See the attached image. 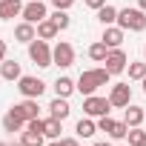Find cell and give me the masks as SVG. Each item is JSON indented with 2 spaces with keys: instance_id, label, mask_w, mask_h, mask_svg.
<instances>
[{
  "instance_id": "cell-4",
  "label": "cell",
  "mask_w": 146,
  "mask_h": 146,
  "mask_svg": "<svg viewBox=\"0 0 146 146\" xmlns=\"http://www.w3.org/2000/svg\"><path fill=\"white\" fill-rule=\"evenodd\" d=\"M109 109H112V100H109V98H98V95L83 98V112H86L89 117H106Z\"/></svg>"
},
{
  "instance_id": "cell-1",
  "label": "cell",
  "mask_w": 146,
  "mask_h": 146,
  "mask_svg": "<svg viewBox=\"0 0 146 146\" xmlns=\"http://www.w3.org/2000/svg\"><path fill=\"white\" fill-rule=\"evenodd\" d=\"M109 78H112V72L103 66V69H89V72H80V78H78V92L83 95V98H89V95H95L100 86H106L109 83Z\"/></svg>"
},
{
  "instance_id": "cell-12",
  "label": "cell",
  "mask_w": 146,
  "mask_h": 146,
  "mask_svg": "<svg viewBox=\"0 0 146 146\" xmlns=\"http://www.w3.org/2000/svg\"><path fill=\"white\" fill-rule=\"evenodd\" d=\"M109 49H120L123 43V29L120 26H103V37H100Z\"/></svg>"
},
{
  "instance_id": "cell-17",
  "label": "cell",
  "mask_w": 146,
  "mask_h": 146,
  "mask_svg": "<svg viewBox=\"0 0 146 146\" xmlns=\"http://www.w3.org/2000/svg\"><path fill=\"white\" fill-rule=\"evenodd\" d=\"M3 129H6V132H20V129H26V120H23L15 109H9V112L3 115Z\"/></svg>"
},
{
  "instance_id": "cell-19",
  "label": "cell",
  "mask_w": 146,
  "mask_h": 146,
  "mask_svg": "<svg viewBox=\"0 0 146 146\" xmlns=\"http://www.w3.org/2000/svg\"><path fill=\"white\" fill-rule=\"evenodd\" d=\"M75 132H78V137H92L95 132H98V123L86 115V117H80L78 120V126H75Z\"/></svg>"
},
{
  "instance_id": "cell-35",
  "label": "cell",
  "mask_w": 146,
  "mask_h": 146,
  "mask_svg": "<svg viewBox=\"0 0 146 146\" xmlns=\"http://www.w3.org/2000/svg\"><path fill=\"white\" fill-rule=\"evenodd\" d=\"M95 146H109V143H95Z\"/></svg>"
},
{
  "instance_id": "cell-13",
  "label": "cell",
  "mask_w": 146,
  "mask_h": 146,
  "mask_svg": "<svg viewBox=\"0 0 146 146\" xmlns=\"http://www.w3.org/2000/svg\"><path fill=\"white\" fill-rule=\"evenodd\" d=\"M23 15V3L20 0H0V20H12Z\"/></svg>"
},
{
  "instance_id": "cell-3",
  "label": "cell",
  "mask_w": 146,
  "mask_h": 146,
  "mask_svg": "<svg viewBox=\"0 0 146 146\" xmlns=\"http://www.w3.org/2000/svg\"><path fill=\"white\" fill-rule=\"evenodd\" d=\"M29 57H32L40 69L54 66V60H52V49H49V43H46L43 37H35V40L29 43Z\"/></svg>"
},
{
  "instance_id": "cell-37",
  "label": "cell",
  "mask_w": 146,
  "mask_h": 146,
  "mask_svg": "<svg viewBox=\"0 0 146 146\" xmlns=\"http://www.w3.org/2000/svg\"><path fill=\"white\" fill-rule=\"evenodd\" d=\"M12 146H23V143H12Z\"/></svg>"
},
{
  "instance_id": "cell-36",
  "label": "cell",
  "mask_w": 146,
  "mask_h": 146,
  "mask_svg": "<svg viewBox=\"0 0 146 146\" xmlns=\"http://www.w3.org/2000/svg\"><path fill=\"white\" fill-rule=\"evenodd\" d=\"M143 92H146V78H143Z\"/></svg>"
},
{
  "instance_id": "cell-31",
  "label": "cell",
  "mask_w": 146,
  "mask_h": 146,
  "mask_svg": "<svg viewBox=\"0 0 146 146\" xmlns=\"http://www.w3.org/2000/svg\"><path fill=\"white\" fill-rule=\"evenodd\" d=\"M60 146H78V140H75V137H63Z\"/></svg>"
},
{
  "instance_id": "cell-5",
  "label": "cell",
  "mask_w": 146,
  "mask_h": 146,
  "mask_svg": "<svg viewBox=\"0 0 146 146\" xmlns=\"http://www.w3.org/2000/svg\"><path fill=\"white\" fill-rule=\"evenodd\" d=\"M52 60H54V66H60V69H69L72 63H75V49H72V43L60 40V43L52 49Z\"/></svg>"
},
{
  "instance_id": "cell-29",
  "label": "cell",
  "mask_w": 146,
  "mask_h": 146,
  "mask_svg": "<svg viewBox=\"0 0 146 146\" xmlns=\"http://www.w3.org/2000/svg\"><path fill=\"white\" fill-rule=\"evenodd\" d=\"M72 3H75V0H52V6H54V9H69Z\"/></svg>"
},
{
  "instance_id": "cell-28",
  "label": "cell",
  "mask_w": 146,
  "mask_h": 146,
  "mask_svg": "<svg viewBox=\"0 0 146 146\" xmlns=\"http://www.w3.org/2000/svg\"><path fill=\"white\" fill-rule=\"evenodd\" d=\"M49 17H52L60 29H69V23H72V17L66 15V9H54V15H49Z\"/></svg>"
},
{
  "instance_id": "cell-25",
  "label": "cell",
  "mask_w": 146,
  "mask_h": 146,
  "mask_svg": "<svg viewBox=\"0 0 146 146\" xmlns=\"http://www.w3.org/2000/svg\"><path fill=\"white\" fill-rule=\"evenodd\" d=\"M43 137H46V135L26 129V132H23V137H20V143H23V146H43Z\"/></svg>"
},
{
  "instance_id": "cell-11",
  "label": "cell",
  "mask_w": 146,
  "mask_h": 146,
  "mask_svg": "<svg viewBox=\"0 0 146 146\" xmlns=\"http://www.w3.org/2000/svg\"><path fill=\"white\" fill-rule=\"evenodd\" d=\"M35 37H37V26H35V23H26V20H23V23L15 26V40H17V43H32Z\"/></svg>"
},
{
  "instance_id": "cell-2",
  "label": "cell",
  "mask_w": 146,
  "mask_h": 146,
  "mask_svg": "<svg viewBox=\"0 0 146 146\" xmlns=\"http://www.w3.org/2000/svg\"><path fill=\"white\" fill-rule=\"evenodd\" d=\"M117 26L123 32H143L146 29V12L137 9H117Z\"/></svg>"
},
{
  "instance_id": "cell-24",
  "label": "cell",
  "mask_w": 146,
  "mask_h": 146,
  "mask_svg": "<svg viewBox=\"0 0 146 146\" xmlns=\"http://www.w3.org/2000/svg\"><path fill=\"white\" fill-rule=\"evenodd\" d=\"M106 54H109V46H106L103 40H98V43H92V46H89V57H92V60H100V63H103V60H106Z\"/></svg>"
},
{
  "instance_id": "cell-20",
  "label": "cell",
  "mask_w": 146,
  "mask_h": 146,
  "mask_svg": "<svg viewBox=\"0 0 146 146\" xmlns=\"http://www.w3.org/2000/svg\"><path fill=\"white\" fill-rule=\"evenodd\" d=\"M75 89H78V83L72 80V78H57V80H54V92H57V98H69Z\"/></svg>"
},
{
  "instance_id": "cell-7",
  "label": "cell",
  "mask_w": 146,
  "mask_h": 146,
  "mask_svg": "<svg viewBox=\"0 0 146 146\" xmlns=\"http://www.w3.org/2000/svg\"><path fill=\"white\" fill-rule=\"evenodd\" d=\"M49 17V12H46V3H43V0H32V3H26L23 6V20L26 23H40V20H46Z\"/></svg>"
},
{
  "instance_id": "cell-23",
  "label": "cell",
  "mask_w": 146,
  "mask_h": 146,
  "mask_svg": "<svg viewBox=\"0 0 146 146\" xmlns=\"http://www.w3.org/2000/svg\"><path fill=\"white\" fill-rule=\"evenodd\" d=\"M126 69H129V80H143L146 78V60H135Z\"/></svg>"
},
{
  "instance_id": "cell-38",
  "label": "cell",
  "mask_w": 146,
  "mask_h": 146,
  "mask_svg": "<svg viewBox=\"0 0 146 146\" xmlns=\"http://www.w3.org/2000/svg\"><path fill=\"white\" fill-rule=\"evenodd\" d=\"M143 54H146V46H143Z\"/></svg>"
},
{
  "instance_id": "cell-27",
  "label": "cell",
  "mask_w": 146,
  "mask_h": 146,
  "mask_svg": "<svg viewBox=\"0 0 146 146\" xmlns=\"http://www.w3.org/2000/svg\"><path fill=\"white\" fill-rule=\"evenodd\" d=\"M129 146H146V132H140V126H135V129H129Z\"/></svg>"
},
{
  "instance_id": "cell-39",
  "label": "cell",
  "mask_w": 146,
  "mask_h": 146,
  "mask_svg": "<svg viewBox=\"0 0 146 146\" xmlns=\"http://www.w3.org/2000/svg\"><path fill=\"white\" fill-rule=\"evenodd\" d=\"M0 146H6V143H0Z\"/></svg>"
},
{
  "instance_id": "cell-32",
  "label": "cell",
  "mask_w": 146,
  "mask_h": 146,
  "mask_svg": "<svg viewBox=\"0 0 146 146\" xmlns=\"http://www.w3.org/2000/svg\"><path fill=\"white\" fill-rule=\"evenodd\" d=\"M3 60H6V43L0 40V63H3Z\"/></svg>"
},
{
  "instance_id": "cell-34",
  "label": "cell",
  "mask_w": 146,
  "mask_h": 146,
  "mask_svg": "<svg viewBox=\"0 0 146 146\" xmlns=\"http://www.w3.org/2000/svg\"><path fill=\"white\" fill-rule=\"evenodd\" d=\"M49 146H60V140H52V143H49Z\"/></svg>"
},
{
  "instance_id": "cell-15",
  "label": "cell",
  "mask_w": 146,
  "mask_h": 146,
  "mask_svg": "<svg viewBox=\"0 0 146 146\" xmlns=\"http://www.w3.org/2000/svg\"><path fill=\"white\" fill-rule=\"evenodd\" d=\"M57 35H60V26H57L52 17H46V20H40V23H37V37L52 40V37H57Z\"/></svg>"
},
{
  "instance_id": "cell-18",
  "label": "cell",
  "mask_w": 146,
  "mask_h": 146,
  "mask_svg": "<svg viewBox=\"0 0 146 146\" xmlns=\"http://www.w3.org/2000/svg\"><path fill=\"white\" fill-rule=\"evenodd\" d=\"M123 120H126V126H129V129H135V126H140V123L146 120V112H143L140 106H126Z\"/></svg>"
},
{
  "instance_id": "cell-26",
  "label": "cell",
  "mask_w": 146,
  "mask_h": 146,
  "mask_svg": "<svg viewBox=\"0 0 146 146\" xmlns=\"http://www.w3.org/2000/svg\"><path fill=\"white\" fill-rule=\"evenodd\" d=\"M106 135H109V137H115V140L126 137V135H129V126H126V120H115V123H112V129H109Z\"/></svg>"
},
{
  "instance_id": "cell-6",
  "label": "cell",
  "mask_w": 146,
  "mask_h": 146,
  "mask_svg": "<svg viewBox=\"0 0 146 146\" xmlns=\"http://www.w3.org/2000/svg\"><path fill=\"white\" fill-rule=\"evenodd\" d=\"M17 89H20V95L23 98H40L43 95V89H46V83L40 80V78H29V75H23L20 80H17Z\"/></svg>"
},
{
  "instance_id": "cell-8",
  "label": "cell",
  "mask_w": 146,
  "mask_h": 146,
  "mask_svg": "<svg viewBox=\"0 0 146 146\" xmlns=\"http://www.w3.org/2000/svg\"><path fill=\"white\" fill-rule=\"evenodd\" d=\"M109 100H112V106L126 109V106H129V100H132V86H129V83H115V86H112V92H109Z\"/></svg>"
},
{
  "instance_id": "cell-14",
  "label": "cell",
  "mask_w": 146,
  "mask_h": 146,
  "mask_svg": "<svg viewBox=\"0 0 146 146\" xmlns=\"http://www.w3.org/2000/svg\"><path fill=\"white\" fill-rule=\"evenodd\" d=\"M0 78L3 80H20L23 75H20V63L17 60H3L0 63Z\"/></svg>"
},
{
  "instance_id": "cell-30",
  "label": "cell",
  "mask_w": 146,
  "mask_h": 146,
  "mask_svg": "<svg viewBox=\"0 0 146 146\" xmlns=\"http://www.w3.org/2000/svg\"><path fill=\"white\" fill-rule=\"evenodd\" d=\"M86 6L98 12V9H103V6H106V0H86Z\"/></svg>"
},
{
  "instance_id": "cell-16",
  "label": "cell",
  "mask_w": 146,
  "mask_h": 146,
  "mask_svg": "<svg viewBox=\"0 0 146 146\" xmlns=\"http://www.w3.org/2000/svg\"><path fill=\"white\" fill-rule=\"evenodd\" d=\"M49 112H52V117L66 120V117H69V112H72V106H69V100H66V98H54V100L49 103Z\"/></svg>"
},
{
  "instance_id": "cell-21",
  "label": "cell",
  "mask_w": 146,
  "mask_h": 146,
  "mask_svg": "<svg viewBox=\"0 0 146 146\" xmlns=\"http://www.w3.org/2000/svg\"><path fill=\"white\" fill-rule=\"evenodd\" d=\"M60 132H63V120H57V117H49V120H43V135H46V137L57 140V137H60Z\"/></svg>"
},
{
  "instance_id": "cell-22",
  "label": "cell",
  "mask_w": 146,
  "mask_h": 146,
  "mask_svg": "<svg viewBox=\"0 0 146 146\" xmlns=\"http://www.w3.org/2000/svg\"><path fill=\"white\" fill-rule=\"evenodd\" d=\"M98 20H100L103 26H112V23H117V9L106 3L103 9H98Z\"/></svg>"
},
{
  "instance_id": "cell-33",
  "label": "cell",
  "mask_w": 146,
  "mask_h": 146,
  "mask_svg": "<svg viewBox=\"0 0 146 146\" xmlns=\"http://www.w3.org/2000/svg\"><path fill=\"white\" fill-rule=\"evenodd\" d=\"M137 6H140V9H143V12H146V0H137Z\"/></svg>"
},
{
  "instance_id": "cell-10",
  "label": "cell",
  "mask_w": 146,
  "mask_h": 146,
  "mask_svg": "<svg viewBox=\"0 0 146 146\" xmlns=\"http://www.w3.org/2000/svg\"><path fill=\"white\" fill-rule=\"evenodd\" d=\"M12 109H15V112H17V115H20V117H23L26 123H29V120H35V117H37V112H40V109H37V100H35V98H26V100L15 103Z\"/></svg>"
},
{
  "instance_id": "cell-9",
  "label": "cell",
  "mask_w": 146,
  "mask_h": 146,
  "mask_svg": "<svg viewBox=\"0 0 146 146\" xmlns=\"http://www.w3.org/2000/svg\"><path fill=\"white\" fill-rule=\"evenodd\" d=\"M103 63H106V69L112 72V75H120V72H126V63L129 60H126V52L123 49H109V54H106Z\"/></svg>"
}]
</instances>
